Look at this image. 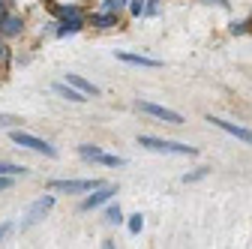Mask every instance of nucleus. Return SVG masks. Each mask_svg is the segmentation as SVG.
<instances>
[{"instance_id":"nucleus-1","label":"nucleus","mask_w":252,"mask_h":249,"mask_svg":"<svg viewBox=\"0 0 252 249\" xmlns=\"http://www.w3.org/2000/svg\"><path fill=\"white\" fill-rule=\"evenodd\" d=\"M138 144L147 147V150H156V153H180V156H195V147L189 144H180V141H165V138H153V135H138Z\"/></svg>"},{"instance_id":"nucleus-2","label":"nucleus","mask_w":252,"mask_h":249,"mask_svg":"<svg viewBox=\"0 0 252 249\" xmlns=\"http://www.w3.org/2000/svg\"><path fill=\"white\" fill-rule=\"evenodd\" d=\"M9 138H12V144H18V147H27V150L45 153V156H51V159L57 156V150H54V147H51L48 141H42V138H36V135H30V132H18V129H15V132H12Z\"/></svg>"},{"instance_id":"nucleus-3","label":"nucleus","mask_w":252,"mask_h":249,"mask_svg":"<svg viewBox=\"0 0 252 249\" xmlns=\"http://www.w3.org/2000/svg\"><path fill=\"white\" fill-rule=\"evenodd\" d=\"M96 186H102V183L99 180H54L51 189L54 192H72V195H78V192H93Z\"/></svg>"},{"instance_id":"nucleus-4","label":"nucleus","mask_w":252,"mask_h":249,"mask_svg":"<svg viewBox=\"0 0 252 249\" xmlns=\"http://www.w3.org/2000/svg\"><path fill=\"white\" fill-rule=\"evenodd\" d=\"M138 108H141V111H147V114H153V117H159V120H165V123H171V126H180V123H183V117H180L177 111L165 108V105H156V102L138 99Z\"/></svg>"},{"instance_id":"nucleus-5","label":"nucleus","mask_w":252,"mask_h":249,"mask_svg":"<svg viewBox=\"0 0 252 249\" xmlns=\"http://www.w3.org/2000/svg\"><path fill=\"white\" fill-rule=\"evenodd\" d=\"M111 195H117V186L114 183H105V186H96L93 195H87L81 201V210H93V207H102L105 201H111Z\"/></svg>"},{"instance_id":"nucleus-6","label":"nucleus","mask_w":252,"mask_h":249,"mask_svg":"<svg viewBox=\"0 0 252 249\" xmlns=\"http://www.w3.org/2000/svg\"><path fill=\"white\" fill-rule=\"evenodd\" d=\"M213 126H219L222 132H228V135H234V138H240V141H246V144H252V129H246V126H237V123H228V120H222V117H207Z\"/></svg>"},{"instance_id":"nucleus-7","label":"nucleus","mask_w":252,"mask_h":249,"mask_svg":"<svg viewBox=\"0 0 252 249\" xmlns=\"http://www.w3.org/2000/svg\"><path fill=\"white\" fill-rule=\"evenodd\" d=\"M54 207V195H42L33 207H30V213H27V219H24V225H33V222H39L42 219V216L48 213Z\"/></svg>"},{"instance_id":"nucleus-8","label":"nucleus","mask_w":252,"mask_h":249,"mask_svg":"<svg viewBox=\"0 0 252 249\" xmlns=\"http://www.w3.org/2000/svg\"><path fill=\"white\" fill-rule=\"evenodd\" d=\"M117 60H123V63H132V66H141V69H159V60H153V57H144V54L117 51Z\"/></svg>"},{"instance_id":"nucleus-9","label":"nucleus","mask_w":252,"mask_h":249,"mask_svg":"<svg viewBox=\"0 0 252 249\" xmlns=\"http://www.w3.org/2000/svg\"><path fill=\"white\" fill-rule=\"evenodd\" d=\"M54 93H57V96H63V99H69V102H87V93H81L69 81L66 84H54Z\"/></svg>"},{"instance_id":"nucleus-10","label":"nucleus","mask_w":252,"mask_h":249,"mask_svg":"<svg viewBox=\"0 0 252 249\" xmlns=\"http://www.w3.org/2000/svg\"><path fill=\"white\" fill-rule=\"evenodd\" d=\"M66 81H69L72 87H78L81 93H87V96H96V93H99V87H96V84H90V81H84L81 75H72V72H69V75H66Z\"/></svg>"},{"instance_id":"nucleus-11","label":"nucleus","mask_w":252,"mask_h":249,"mask_svg":"<svg viewBox=\"0 0 252 249\" xmlns=\"http://www.w3.org/2000/svg\"><path fill=\"white\" fill-rule=\"evenodd\" d=\"M0 30H3L6 36H15V33H21V18H18V15H6L3 21H0Z\"/></svg>"},{"instance_id":"nucleus-12","label":"nucleus","mask_w":252,"mask_h":249,"mask_svg":"<svg viewBox=\"0 0 252 249\" xmlns=\"http://www.w3.org/2000/svg\"><path fill=\"white\" fill-rule=\"evenodd\" d=\"M78 30H81V18L75 15V18H63V24L57 27V33L63 36V33H78Z\"/></svg>"},{"instance_id":"nucleus-13","label":"nucleus","mask_w":252,"mask_h":249,"mask_svg":"<svg viewBox=\"0 0 252 249\" xmlns=\"http://www.w3.org/2000/svg\"><path fill=\"white\" fill-rule=\"evenodd\" d=\"M93 162H99V165H108V168H120L126 159H120V156H108V153H99V156L93 159Z\"/></svg>"},{"instance_id":"nucleus-14","label":"nucleus","mask_w":252,"mask_h":249,"mask_svg":"<svg viewBox=\"0 0 252 249\" xmlns=\"http://www.w3.org/2000/svg\"><path fill=\"white\" fill-rule=\"evenodd\" d=\"M0 174L15 177V174H27V168L24 165H15V162H0Z\"/></svg>"},{"instance_id":"nucleus-15","label":"nucleus","mask_w":252,"mask_h":249,"mask_svg":"<svg viewBox=\"0 0 252 249\" xmlns=\"http://www.w3.org/2000/svg\"><path fill=\"white\" fill-rule=\"evenodd\" d=\"M93 24H96V27H114L117 24V15L114 12H102V15L93 18Z\"/></svg>"},{"instance_id":"nucleus-16","label":"nucleus","mask_w":252,"mask_h":249,"mask_svg":"<svg viewBox=\"0 0 252 249\" xmlns=\"http://www.w3.org/2000/svg\"><path fill=\"white\" fill-rule=\"evenodd\" d=\"M78 153H81L84 159H96L102 150H99V147H93V144H81V147H78Z\"/></svg>"},{"instance_id":"nucleus-17","label":"nucleus","mask_w":252,"mask_h":249,"mask_svg":"<svg viewBox=\"0 0 252 249\" xmlns=\"http://www.w3.org/2000/svg\"><path fill=\"white\" fill-rule=\"evenodd\" d=\"M126 3H129V0H105V3H102V9H105V12H114V15H117V12H120V9H123Z\"/></svg>"},{"instance_id":"nucleus-18","label":"nucleus","mask_w":252,"mask_h":249,"mask_svg":"<svg viewBox=\"0 0 252 249\" xmlns=\"http://www.w3.org/2000/svg\"><path fill=\"white\" fill-rule=\"evenodd\" d=\"M141 225H144V219H141V213L129 216V231H132V234H138V231H141Z\"/></svg>"},{"instance_id":"nucleus-19","label":"nucleus","mask_w":252,"mask_h":249,"mask_svg":"<svg viewBox=\"0 0 252 249\" xmlns=\"http://www.w3.org/2000/svg\"><path fill=\"white\" fill-rule=\"evenodd\" d=\"M105 219H108V222H123V213H120V207H108Z\"/></svg>"},{"instance_id":"nucleus-20","label":"nucleus","mask_w":252,"mask_h":249,"mask_svg":"<svg viewBox=\"0 0 252 249\" xmlns=\"http://www.w3.org/2000/svg\"><path fill=\"white\" fill-rule=\"evenodd\" d=\"M57 15H60V18H75V15H78V9H75V6H60V9H57Z\"/></svg>"},{"instance_id":"nucleus-21","label":"nucleus","mask_w":252,"mask_h":249,"mask_svg":"<svg viewBox=\"0 0 252 249\" xmlns=\"http://www.w3.org/2000/svg\"><path fill=\"white\" fill-rule=\"evenodd\" d=\"M129 9H132L135 15H141V12H144V0H129Z\"/></svg>"},{"instance_id":"nucleus-22","label":"nucleus","mask_w":252,"mask_h":249,"mask_svg":"<svg viewBox=\"0 0 252 249\" xmlns=\"http://www.w3.org/2000/svg\"><path fill=\"white\" fill-rule=\"evenodd\" d=\"M204 174H207V168H198V171H195V174H186V177H183V180H186V183H192V180H201V177H204Z\"/></svg>"},{"instance_id":"nucleus-23","label":"nucleus","mask_w":252,"mask_h":249,"mask_svg":"<svg viewBox=\"0 0 252 249\" xmlns=\"http://www.w3.org/2000/svg\"><path fill=\"white\" fill-rule=\"evenodd\" d=\"M12 123H15L12 114H0V126H12Z\"/></svg>"},{"instance_id":"nucleus-24","label":"nucleus","mask_w":252,"mask_h":249,"mask_svg":"<svg viewBox=\"0 0 252 249\" xmlns=\"http://www.w3.org/2000/svg\"><path fill=\"white\" fill-rule=\"evenodd\" d=\"M9 183H12V180H9L6 174H0V192H3V189H9Z\"/></svg>"},{"instance_id":"nucleus-25","label":"nucleus","mask_w":252,"mask_h":249,"mask_svg":"<svg viewBox=\"0 0 252 249\" xmlns=\"http://www.w3.org/2000/svg\"><path fill=\"white\" fill-rule=\"evenodd\" d=\"M3 60H6V45L0 42V63H3Z\"/></svg>"},{"instance_id":"nucleus-26","label":"nucleus","mask_w":252,"mask_h":249,"mask_svg":"<svg viewBox=\"0 0 252 249\" xmlns=\"http://www.w3.org/2000/svg\"><path fill=\"white\" fill-rule=\"evenodd\" d=\"M9 231V222H3V225H0V240H3V234Z\"/></svg>"},{"instance_id":"nucleus-27","label":"nucleus","mask_w":252,"mask_h":249,"mask_svg":"<svg viewBox=\"0 0 252 249\" xmlns=\"http://www.w3.org/2000/svg\"><path fill=\"white\" fill-rule=\"evenodd\" d=\"M3 18H6V15H3V3H0V21H3Z\"/></svg>"},{"instance_id":"nucleus-28","label":"nucleus","mask_w":252,"mask_h":249,"mask_svg":"<svg viewBox=\"0 0 252 249\" xmlns=\"http://www.w3.org/2000/svg\"><path fill=\"white\" fill-rule=\"evenodd\" d=\"M0 3H3V0H0Z\"/></svg>"}]
</instances>
